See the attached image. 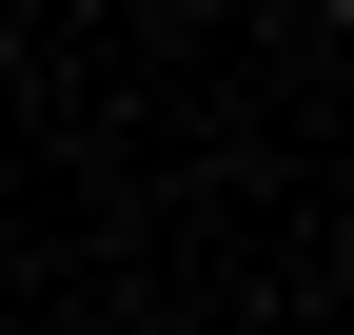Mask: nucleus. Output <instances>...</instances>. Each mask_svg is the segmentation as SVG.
<instances>
[{
    "instance_id": "1",
    "label": "nucleus",
    "mask_w": 354,
    "mask_h": 335,
    "mask_svg": "<svg viewBox=\"0 0 354 335\" xmlns=\"http://www.w3.org/2000/svg\"><path fill=\"white\" fill-rule=\"evenodd\" d=\"M335 20H354V0H335Z\"/></svg>"
}]
</instances>
